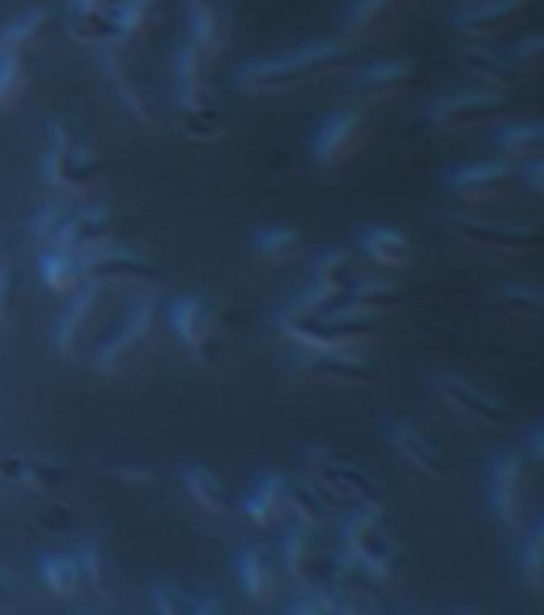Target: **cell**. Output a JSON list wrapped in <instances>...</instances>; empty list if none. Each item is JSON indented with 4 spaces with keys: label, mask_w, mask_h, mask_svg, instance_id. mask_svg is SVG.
Segmentation results:
<instances>
[{
    "label": "cell",
    "mask_w": 544,
    "mask_h": 615,
    "mask_svg": "<svg viewBox=\"0 0 544 615\" xmlns=\"http://www.w3.org/2000/svg\"><path fill=\"white\" fill-rule=\"evenodd\" d=\"M42 583L49 587V593L61 596V600L77 596V593H81V583H84V574H81L77 558L46 555V558H42Z\"/></svg>",
    "instance_id": "cb8c5ba5"
},
{
    "label": "cell",
    "mask_w": 544,
    "mask_h": 615,
    "mask_svg": "<svg viewBox=\"0 0 544 615\" xmlns=\"http://www.w3.org/2000/svg\"><path fill=\"white\" fill-rule=\"evenodd\" d=\"M186 491H189V497L202 506L206 513H224V509L231 506L227 488L218 481L215 471H209V468H202V465H196V468L186 471Z\"/></svg>",
    "instance_id": "603a6c76"
},
{
    "label": "cell",
    "mask_w": 544,
    "mask_h": 615,
    "mask_svg": "<svg viewBox=\"0 0 544 615\" xmlns=\"http://www.w3.org/2000/svg\"><path fill=\"white\" fill-rule=\"evenodd\" d=\"M254 247H257V254L267 263L285 267V263H295L301 257L305 241H301V234L295 227H267V231H260V237H257Z\"/></svg>",
    "instance_id": "ac0fdd59"
},
{
    "label": "cell",
    "mask_w": 544,
    "mask_h": 615,
    "mask_svg": "<svg viewBox=\"0 0 544 615\" xmlns=\"http://www.w3.org/2000/svg\"><path fill=\"white\" fill-rule=\"evenodd\" d=\"M237 577H240V587H244V593L254 600V603H270L272 593H275V570H272V564L267 561L263 552H257V549H247L240 561H237Z\"/></svg>",
    "instance_id": "2e32d148"
},
{
    "label": "cell",
    "mask_w": 544,
    "mask_h": 615,
    "mask_svg": "<svg viewBox=\"0 0 544 615\" xmlns=\"http://www.w3.org/2000/svg\"><path fill=\"white\" fill-rule=\"evenodd\" d=\"M46 23H49V16H46L42 10H36V13H29V16L16 20V23H13V26L3 33V46L20 49V52L33 49V46H36V39L46 33Z\"/></svg>",
    "instance_id": "1f68e13d"
},
{
    "label": "cell",
    "mask_w": 544,
    "mask_h": 615,
    "mask_svg": "<svg viewBox=\"0 0 544 615\" xmlns=\"http://www.w3.org/2000/svg\"><path fill=\"white\" fill-rule=\"evenodd\" d=\"M209 52L199 49L196 42H189L180 58H176V84H180V107H202V103H212V87H209V77H206V67H209Z\"/></svg>",
    "instance_id": "4fadbf2b"
},
{
    "label": "cell",
    "mask_w": 544,
    "mask_h": 615,
    "mask_svg": "<svg viewBox=\"0 0 544 615\" xmlns=\"http://www.w3.org/2000/svg\"><path fill=\"white\" fill-rule=\"evenodd\" d=\"M362 135H366V119H362V112L349 110L333 115V119H326L321 135H318V142H314V161H318L321 168H339V164H346V161L356 155Z\"/></svg>",
    "instance_id": "9c48e42d"
},
{
    "label": "cell",
    "mask_w": 544,
    "mask_h": 615,
    "mask_svg": "<svg viewBox=\"0 0 544 615\" xmlns=\"http://www.w3.org/2000/svg\"><path fill=\"white\" fill-rule=\"evenodd\" d=\"M193 10V42L209 56L224 42V13L215 0H189Z\"/></svg>",
    "instance_id": "d6986e66"
},
{
    "label": "cell",
    "mask_w": 544,
    "mask_h": 615,
    "mask_svg": "<svg viewBox=\"0 0 544 615\" xmlns=\"http://www.w3.org/2000/svg\"><path fill=\"white\" fill-rule=\"evenodd\" d=\"M407 84H410V67L407 64H379V67L366 71L356 87L369 100H384V97L400 94Z\"/></svg>",
    "instance_id": "d4e9b609"
},
{
    "label": "cell",
    "mask_w": 544,
    "mask_h": 615,
    "mask_svg": "<svg viewBox=\"0 0 544 615\" xmlns=\"http://www.w3.org/2000/svg\"><path fill=\"white\" fill-rule=\"evenodd\" d=\"M154 276H158V267L141 254L109 250V247H97L84 254V280L109 285V282H151Z\"/></svg>",
    "instance_id": "30bf717a"
},
{
    "label": "cell",
    "mask_w": 544,
    "mask_h": 615,
    "mask_svg": "<svg viewBox=\"0 0 544 615\" xmlns=\"http://www.w3.org/2000/svg\"><path fill=\"white\" fill-rule=\"evenodd\" d=\"M298 382H314V385H366L369 382V366L343 349H314L298 359L292 369Z\"/></svg>",
    "instance_id": "52a82bcc"
},
{
    "label": "cell",
    "mask_w": 544,
    "mask_h": 615,
    "mask_svg": "<svg viewBox=\"0 0 544 615\" xmlns=\"http://www.w3.org/2000/svg\"><path fill=\"white\" fill-rule=\"evenodd\" d=\"M0 475L7 481L20 484V488H26V491H36V494L52 491V488H58L67 478V471L61 465L42 462V458H7L0 465Z\"/></svg>",
    "instance_id": "9a60e30c"
},
{
    "label": "cell",
    "mask_w": 544,
    "mask_h": 615,
    "mask_svg": "<svg viewBox=\"0 0 544 615\" xmlns=\"http://www.w3.org/2000/svg\"><path fill=\"white\" fill-rule=\"evenodd\" d=\"M154 606L163 615H183L189 610V603L183 600V593L176 587H154Z\"/></svg>",
    "instance_id": "d590c367"
},
{
    "label": "cell",
    "mask_w": 544,
    "mask_h": 615,
    "mask_svg": "<svg viewBox=\"0 0 544 615\" xmlns=\"http://www.w3.org/2000/svg\"><path fill=\"white\" fill-rule=\"evenodd\" d=\"M112 231H115V216L107 212V209L71 212V219L64 224V234H61V241H58L54 247L87 254V250L107 247L109 241H112Z\"/></svg>",
    "instance_id": "8fae6325"
},
{
    "label": "cell",
    "mask_w": 544,
    "mask_h": 615,
    "mask_svg": "<svg viewBox=\"0 0 544 615\" xmlns=\"http://www.w3.org/2000/svg\"><path fill=\"white\" fill-rule=\"evenodd\" d=\"M288 478L285 475H270V478H263L260 484H257V491L244 501V513H247V519L254 522V526H260V529H270L275 526L282 516H285V509H288Z\"/></svg>",
    "instance_id": "5bb4252c"
},
{
    "label": "cell",
    "mask_w": 544,
    "mask_h": 615,
    "mask_svg": "<svg viewBox=\"0 0 544 615\" xmlns=\"http://www.w3.org/2000/svg\"><path fill=\"white\" fill-rule=\"evenodd\" d=\"M16 295H20V282H16V267L13 260L3 254L0 257V321H10L16 311Z\"/></svg>",
    "instance_id": "836d02e7"
},
{
    "label": "cell",
    "mask_w": 544,
    "mask_h": 615,
    "mask_svg": "<svg viewBox=\"0 0 544 615\" xmlns=\"http://www.w3.org/2000/svg\"><path fill=\"white\" fill-rule=\"evenodd\" d=\"M115 478L132 481V484H148V481H154V471L151 468H122V471H115Z\"/></svg>",
    "instance_id": "8d00e7d4"
},
{
    "label": "cell",
    "mask_w": 544,
    "mask_h": 615,
    "mask_svg": "<svg viewBox=\"0 0 544 615\" xmlns=\"http://www.w3.org/2000/svg\"><path fill=\"white\" fill-rule=\"evenodd\" d=\"M346 61V52L336 46H308L292 56L270 58V61H254L240 71L237 84L250 97H275V94H292L305 87L308 81H318L321 74L339 67Z\"/></svg>",
    "instance_id": "6da1fadb"
},
{
    "label": "cell",
    "mask_w": 544,
    "mask_h": 615,
    "mask_svg": "<svg viewBox=\"0 0 544 615\" xmlns=\"http://www.w3.org/2000/svg\"><path fill=\"white\" fill-rule=\"evenodd\" d=\"M314 282L326 285V288H339L349 292L353 285V260L346 250H330L318 263H314Z\"/></svg>",
    "instance_id": "f546056e"
},
{
    "label": "cell",
    "mask_w": 544,
    "mask_h": 615,
    "mask_svg": "<svg viewBox=\"0 0 544 615\" xmlns=\"http://www.w3.org/2000/svg\"><path fill=\"white\" fill-rule=\"evenodd\" d=\"M77 564H81V574L84 580L90 583V590L97 596H109V570H107V555L97 542H87L77 555Z\"/></svg>",
    "instance_id": "4dcf8cb0"
},
{
    "label": "cell",
    "mask_w": 544,
    "mask_h": 615,
    "mask_svg": "<svg viewBox=\"0 0 544 615\" xmlns=\"http://www.w3.org/2000/svg\"><path fill=\"white\" fill-rule=\"evenodd\" d=\"M362 247L381 267H404L407 257H410V244L404 241V234H397L391 227H372L362 237Z\"/></svg>",
    "instance_id": "484cf974"
},
{
    "label": "cell",
    "mask_w": 544,
    "mask_h": 615,
    "mask_svg": "<svg viewBox=\"0 0 544 615\" xmlns=\"http://www.w3.org/2000/svg\"><path fill=\"white\" fill-rule=\"evenodd\" d=\"M109 71H112V81L119 87V94L125 97V103L132 107V112L141 119V122H158V100H154V90L145 77H138L128 61H125V52L122 49H112L109 52Z\"/></svg>",
    "instance_id": "7c38bea8"
},
{
    "label": "cell",
    "mask_w": 544,
    "mask_h": 615,
    "mask_svg": "<svg viewBox=\"0 0 544 615\" xmlns=\"http://www.w3.org/2000/svg\"><path fill=\"white\" fill-rule=\"evenodd\" d=\"M67 29H71V36H77L84 42H100V39H107L109 33H112L100 0H71Z\"/></svg>",
    "instance_id": "44dd1931"
},
{
    "label": "cell",
    "mask_w": 544,
    "mask_h": 615,
    "mask_svg": "<svg viewBox=\"0 0 544 615\" xmlns=\"http://www.w3.org/2000/svg\"><path fill=\"white\" fill-rule=\"evenodd\" d=\"M154 321H158V302H154V298H145V302L132 311V318L122 324V331L112 336L109 343L100 346V353H97L100 372H107V376H125V372L141 359V353L148 349V343H151V336H154Z\"/></svg>",
    "instance_id": "5b68a950"
},
{
    "label": "cell",
    "mask_w": 544,
    "mask_h": 615,
    "mask_svg": "<svg viewBox=\"0 0 544 615\" xmlns=\"http://www.w3.org/2000/svg\"><path fill=\"white\" fill-rule=\"evenodd\" d=\"M180 132L189 142H215L224 135V115L218 103H202V107H180Z\"/></svg>",
    "instance_id": "7402d4cb"
},
{
    "label": "cell",
    "mask_w": 544,
    "mask_h": 615,
    "mask_svg": "<svg viewBox=\"0 0 544 615\" xmlns=\"http://www.w3.org/2000/svg\"><path fill=\"white\" fill-rule=\"evenodd\" d=\"M42 168L49 183L67 193H81L103 176V161L90 155L64 122H54L49 132V151H46Z\"/></svg>",
    "instance_id": "277c9868"
},
{
    "label": "cell",
    "mask_w": 544,
    "mask_h": 615,
    "mask_svg": "<svg viewBox=\"0 0 544 615\" xmlns=\"http://www.w3.org/2000/svg\"><path fill=\"white\" fill-rule=\"evenodd\" d=\"M279 328L292 340H298L311 349H346L372 331L369 318L346 315L343 308L336 315H314L301 302H295L282 311Z\"/></svg>",
    "instance_id": "7a4b0ae2"
},
{
    "label": "cell",
    "mask_w": 544,
    "mask_h": 615,
    "mask_svg": "<svg viewBox=\"0 0 544 615\" xmlns=\"http://www.w3.org/2000/svg\"><path fill=\"white\" fill-rule=\"evenodd\" d=\"M308 471H311V488L321 494V501L330 506H362L372 504L375 491L372 481L362 475V468L353 465V458L333 452V448H311L308 452Z\"/></svg>",
    "instance_id": "3957f363"
},
{
    "label": "cell",
    "mask_w": 544,
    "mask_h": 615,
    "mask_svg": "<svg viewBox=\"0 0 544 615\" xmlns=\"http://www.w3.org/2000/svg\"><path fill=\"white\" fill-rule=\"evenodd\" d=\"M170 324L199 362H212L218 331L212 321V308L202 298H180L170 311Z\"/></svg>",
    "instance_id": "ba28073f"
},
{
    "label": "cell",
    "mask_w": 544,
    "mask_h": 615,
    "mask_svg": "<svg viewBox=\"0 0 544 615\" xmlns=\"http://www.w3.org/2000/svg\"><path fill=\"white\" fill-rule=\"evenodd\" d=\"M387 7H391V0H359L356 10H353V16H349L353 29L362 33V29L379 26L381 20H384V13H387Z\"/></svg>",
    "instance_id": "e575fe53"
},
{
    "label": "cell",
    "mask_w": 544,
    "mask_h": 615,
    "mask_svg": "<svg viewBox=\"0 0 544 615\" xmlns=\"http://www.w3.org/2000/svg\"><path fill=\"white\" fill-rule=\"evenodd\" d=\"M26 90V52L3 46L0 52V107H10Z\"/></svg>",
    "instance_id": "83f0119b"
},
{
    "label": "cell",
    "mask_w": 544,
    "mask_h": 615,
    "mask_svg": "<svg viewBox=\"0 0 544 615\" xmlns=\"http://www.w3.org/2000/svg\"><path fill=\"white\" fill-rule=\"evenodd\" d=\"M10 600H13V596H10V583L0 577V606H10Z\"/></svg>",
    "instance_id": "74e56055"
},
{
    "label": "cell",
    "mask_w": 544,
    "mask_h": 615,
    "mask_svg": "<svg viewBox=\"0 0 544 615\" xmlns=\"http://www.w3.org/2000/svg\"><path fill=\"white\" fill-rule=\"evenodd\" d=\"M67 219H71V209H64V206H46V209L36 216V222H33L36 241H42V244L54 247V244L61 241V234H64Z\"/></svg>",
    "instance_id": "d6a6232c"
},
{
    "label": "cell",
    "mask_w": 544,
    "mask_h": 615,
    "mask_svg": "<svg viewBox=\"0 0 544 615\" xmlns=\"http://www.w3.org/2000/svg\"><path fill=\"white\" fill-rule=\"evenodd\" d=\"M42 280L52 292H71L84 280V254L77 250H64V247H52L42 260Z\"/></svg>",
    "instance_id": "e0dca14e"
},
{
    "label": "cell",
    "mask_w": 544,
    "mask_h": 615,
    "mask_svg": "<svg viewBox=\"0 0 544 615\" xmlns=\"http://www.w3.org/2000/svg\"><path fill=\"white\" fill-rule=\"evenodd\" d=\"M103 305H107V282L87 280L77 285L71 308L61 315V321L54 328V346L64 359H74L81 353V343L87 340Z\"/></svg>",
    "instance_id": "8992f818"
},
{
    "label": "cell",
    "mask_w": 544,
    "mask_h": 615,
    "mask_svg": "<svg viewBox=\"0 0 544 615\" xmlns=\"http://www.w3.org/2000/svg\"><path fill=\"white\" fill-rule=\"evenodd\" d=\"M391 440H394L397 452H400L410 465H417V468H423V471H430V475H438V471H442L438 452H435L417 430H410V427H394Z\"/></svg>",
    "instance_id": "4316f807"
},
{
    "label": "cell",
    "mask_w": 544,
    "mask_h": 615,
    "mask_svg": "<svg viewBox=\"0 0 544 615\" xmlns=\"http://www.w3.org/2000/svg\"><path fill=\"white\" fill-rule=\"evenodd\" d=\"M288 513H295L298 519H301V526H311V529H318L321 522H324V513H326V504L321 501V494L311 488V484H295V481H288Z\"/></svg>",
    "instance_id": "f1b7e54d"
},
{
    "label": "cell",
    "mask_w": 544,
    "mask_h": 615,
    "mask_svg": "<svg viewBox=\"0 0 544 615\" xmlns=\"http://www.w3.org/2000/svg\"><path fill=\"white\" fill-rule=\"evenodd\" d=\"M282 564H285V574L292 580H298V583L311 580V574H314V536H311V526H301L285 539Z\"/></svg>",
    "instance_id": "ffe728a7"
}]
</instances>
